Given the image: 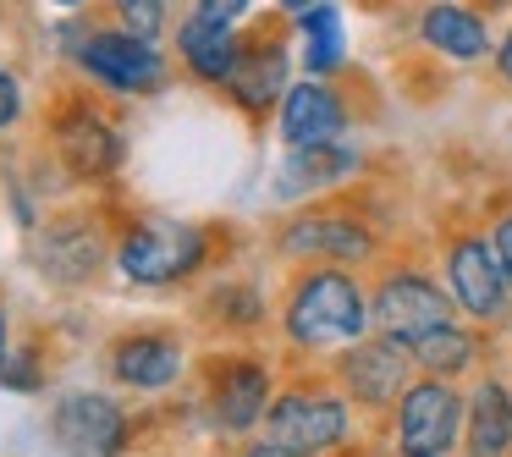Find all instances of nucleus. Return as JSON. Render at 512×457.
Listing matches in <instances>:
<instances>
[{"label": "nucleus", "mask_w": 512, "mask_h": 457, "mask_svg": "<svg viewBox=\"0 0 512 457\" xmlns=\"http://www.w3.org/2000/svg\"><path fill=\"white\" fill-rule=\"evenodd\" d=\"M281 331L298 353H347L375 331L369 292L347 265H309L281 298Z\"/></svg>", "instance_id": "obj_1"}, {"label": "nucleus", "mask_w": 512, "mask_h": 457, "mask_svg": "<svg viewBox=\"0 0 512 457\" xmlns=\"http://www.w3.org/2000/svg\"><path fill=\"white\" fill-rule=\"evenodd\" d=\"M468 397L457 380L441 375H413V386L391 408V452L397 457H452L463 446Z\"/></svg>", "instance_id": "obj_2"}, {"label": "nucleus", "mask_w": 512, "mask_h": 457, "mask_svg": "<svg viewBox=\"0 0 512 457\" xmlns=\"http://www.w3.org/2000/svg\"><path fill=\"white\" fill-rule=\"evenodd\" d=\"M265 435L281 446H298V452L331 457L353 435V402L331 380H298V386L276 391V402L265 413Z\"/></svg>", "instance_id": "obj_3"}, {"label": "nucleus", "mask_w": 512, "mask_h": 457, "mask_svg": "<svg viewBox=\"0 0 512 457\" xmlns=\"http://www.w3.org/2000/svg\"><path fill=\"white\" fill-rule=\"evenodd\" d=\"M369 320H375L380 336L413 347L419 336L452 325L457 303H452V292H446V281H435L430 270H419V265H402V270H386V276L369 287Z\"/></svg>", "instance_id": "obj_4"}, {"label": "nucleus", "mask_w": 512, "mask_h": 457, "mask_svg": "<svg viewBox=\"0 0 512 457\" xmlns=\"http://www.w3.org/2000/svg\"><path fill=\"white\" fill-rule=\"evenodd\" d=\"M210 259V237L193 221H138L116 243V270L133 287H171L188 281Z\"/></svg>", "instance_id": "obj_5"}, {"label": "nucleus", "mask_w": 512, "mask_h": 457, "mask_svg": "<svg viewBox=\"0 0 512 457\" xmlns=\"http://www.w3.org/2000/svg\"><path fill=\"white\" fill-rule=\"evenodd\" d=\"M441 281L468 325H501L512 314V281L485 232H457L441 248Z\"/></svg>", "instance_id": "obj_6"}, {"label": "nucleus", "mask_w": 512, "mask_h": 457, "mask_svg": "<svg viewBox=\"0 0 512 457\" xmlns=\"http://www.w3.org/2000/svg\"><path fill=\"white\" fill-rule=\"evenodd\" d=\"M413 375H419L413 353L402 342H391V336H380V331H369L364 342L336 353V386H342L347 402L364 408V413H391L397 397L413 386Z\"/></svg>", "instance_id": "obj_7"}, {"label": "nucleus", "mask_w": 512, "mask_h": 457, "mask_svg": "<svg viewBox=\"0 0 512 457\" xmlns=\"http://www.w3.org/2000/svg\"><path fill=\"white\" fill-rule=\"evenodd\" d=\"M276 248L298 265H369L375 259V226L353 210H303L281 226Z\"/></svg>", "instance_id": "obj_8"}, {"label": "nucleus", "mask_w": 512, "mask_h": 457, "mask_svg": "<svg viewBox=\"0 0 512 457\" xmlns=\"http://www.w3.org/2000/svg\"><path fill=\"white\" fill-rule=\"evenodd\" d=\"M78 61L94 83H105V89H116V94H149L166 78L160 50L149 45V39L127 34V28H100V34H89L78 50Z\"/></svg>", "instance_id": "obj_9"}, {"label": "nucleus", "mask_w": 512, "mask_h": 457, "mask_svg": "<svg viewBox=\"0 0 512 457\" xmlns=\"http://www.w3.org/2000/svg\"><path fill=\"white\" fill-rule=\"evenodd\" d=\"M67 457H122L127 452V413L105 391H67L50 413Z\"/></svg>", "instance_id": "obj_10"}, {"label": "nucleus", "mask_w": 512, "mask_h": 457, "mask_svg": "<svg viewBox=\"0 0 512 457\" xmlns=\"http://www.w3.org/2000/svg\"><path fill=\"white\" fill-rule=\"evenodd\" d=\"M276 402V386H270L265 358L254 353H232L210 369V419L215 430L226 435H248Z\"/></svg>", "instance_id": "obj_11"}, {"label": "nucleus", "mask_w": 512, "mask_h": 457, "mask_svg": "<svg viewBox=\"0 0 512 457\" xmlns=\"http://www.w3.org/2000/svg\"><path fill=\"white\" fill-rule=\"evenodd\" d=\"M226 94L243 105L248 116H265L270 105L287 100V39L281 34H248L237 45V67L226 78Z\"/></svg>", "instance_id": "obj_12"}, {"label": "nucleus", "mask_w": 512, "mask_h": 457, "mask_svg": "<svg viewBox=\"0 0 512 457\" xmlns=\"http://www.w3.org/2000/svg\"><path fill=\"white\" fill-rule=\"evenodd\" d=\"M56 155L67 160L72 177L94 182V177H111L116 160H122V138H116V127L105 122L100 111H89V105H67V111L56 116Z\"/></svg>", "instance_id": "obj_13"}, {"label": "nucleus", "mask_w": 512, "mask_h": 457, "mask_svg": "<svg viewBox=\"0 0 512 457\" xmlns=\"http://www.w3.org/2000/svg\"><path fill=\"white\" fill-rule=\"evenodd\" d=\"M342 133H347V105H342V94H336L325 78L292 83L287 100H281V138H287V149L336 144Z\"/></svg>", "instance_id": "obj_14"}, {"label": "nucleus", "mask_w": 512, "mask_h": 457, "mask_svg": "<svg viewBox=\"0 0 512 457\" xmlns=\"http://www.w3.org/2000/svg\"><path fill=\"white\" fill-rule=\"evenodd\" d=\"M182 364H188L182 342L177 336H160V331H133L111 347V375L133 391H166L182 375Z\"/></svg>", "instance_id": "obj_15"}, {"label": "nucleus", "mask_w": 512, "mask_h": 457, "mask_svg": "<svg viewBox=\"0 0 512 457\" xmlns=\"http://www.w3.org/2000/svg\"><path fill=\"white\" fill-rule=\"evenodd\" d=\"M463 457H512V386L501 375L474 380L468 391Z\"/></svg>", "instance_id": "obj_16"}, {"label": "nucleus", "mask_w": 512, "mask_h": 457, "mask_svg": "<svg viewBox=\"0 0 512 457\" xmlns=\"http://www.w3.org/2000/svg\"><path fill=\"white\" fill-rule=\"evenodd\" d=\"M358 166H364V155H358L347 138H336V144H303V149H287V160H281V171H276V188L287 193V199H298V193H325V188H342L347 177H358Z\"/></svg>", "instance_id": "obj_17"}, {"label": "nucleus", "mask_w": 512, "mask_h": 457, "mask_svg": "<svg viewBox=\"0 0 512 457\" xmlns=\"http://www.w3.org/2000/svg\"><path fill=\"white\" fill-rule=\"evenodd\" d=\"M34 254L50 281H89L105 259V243L94 221H45V232L34 237Z\"/></svg>", "instance_id": "obj_18"}, {"label": "nucleus", "mask_w": 512, "mask_h": 457, "mask_svg": "<svg viewBox=\"0 0 512 457\" xmlns=\"http://www.w3.org/2000/svg\"><path fill=\"white\" fill-rule=\"evenodd\" d=\"M419 39L435 50V56H446V61H479V56L496 50L490 45L485 17L468 12L463 0H430L424 17H419Z\"/></svg>", "instance_id": "obj_19"}, {"label": "nucleus", "mask_w": 512, "mask_h": 457, "mask_svg": "<svg viewBox=\"0 0 512 457\" xmlns=\"http://www.w3.org/2000/svg\"><path fill=\"white\" fill-rule=\"evenodd\" d=\"M237 45H243V34H237V28L210 23V17H199V12L182 17V28H177L182 61H188V72H193V78H204V83H226V78H232Z\"/></svg>", "instance_id": "obj_20"}, {"label": "nucleus", "mask_w": 512, "mask_h": 457, "mask_svg": "<svg viewBox=\"0 0 512 457\" xmlns=\"http://www.w3.org/2000/svg\"><path fill=\"white\" fill-rule=\"evenodd\" d=\"M413 364H419V375H441V380H463L468 369L479 364V353H485V342H479V325H441V331L419 336V342L408 347Z\"/></svg>", "instance_id": "obj_21"}, {"label": "nucleus", "mask_w": 512, "mask_h": 457, "mask_svg": "<svg viewBox=\"0 0 512 457\" xmlns=\"http://www.w3.org/2000/svg\"><path fill=\"white\" fill-rule=\"evenodd\" d=\"M303 28V67H309V78H331L336 67H342V12H336L331 0H314L309 12L298 17Z\"/></svg>", "instance_id": "obj_22"}, {"label": "nucleus", "mask_w": 512, "mask_h": 457, "mask_svg": "<svg viewBox=\"0 0 512 457\" xmlns=\"http://www.w3.org/2000/svg\"><path fill=\"white\" fill-rule=\"evenodd\" d=\"M111 12L127 34L149 39V45H155V34L166 28V0H111Z\"/></svg>", "instance_id": "obj_23"}, {"label": "nucleus", "mask_w": 512, "mask_h": 457, "mask_svg": "<svg viewBox=\"0 0 512 457\" xmlns=\"http://www.w3.org/2000/svg\"><path fill=\"white\" fill-rule=\"evenodd\" d=\"M0 386H12V391H34L39 386V369L28 353H12L6 358V369H0Z\"/></svg>", "instance_id": "obj_24"}, {"label": "nucleus", "mask_w": 512, "mask_h": 457, "mask_svg": "<svg viewBox=\"0 0 512 457\" xmlns=\"http://www.w3.org/2000/svg\"><path fill=\"white\" fill-rule=\"evenodd\" d=\"M490 248H496V259H501V270H507V281H512V204L490 221Z\"/></svg>", "instance_id": "obj_25"}, {"label": "nucleus", "mask_w": 512, "mask_h": 457, "mask_svg": "<svg viewBox=\"0 0 512 457\" xmlns=\"http://www.w3.org/2000/svg\"><path fill=\"white\" fill-rule=\"evenodd\" d=\"M193 12H199V17H210V23L237 28V17L248 12V0H193Z\"/></svg>", "instance_id": "obj_26"}, {"label": "nucleus", "mask_w": 512, "mask_h": 457, "mask_svg": "<svg viewBox=\"0 0 512 457\" xmlns=\"http://www.w3.org/2000/svg\"><path fill=\"white\" fill-rule=\"evenodd\" d=\"M17 111H23V89H17L12 72H0V127H12Z\"/></svg>", "instance_id": "obj_27"}, {"label": "nucleus", "mask_w": 512, "mask_h": 457, "mask_svg": "<svg viewBox=\"0 0 512 457\" xmlns=\"http://www.w3.org/2000/svg\"><path fill=\"white\" fill-rule=\"evenodd\" d=\"M243 457H314V452H298V446H281V441H254V446H243Z\"/></svg>", "instance_id": "obj_28"}, {"label": "nucleus", "mask_w": 512, "mask_h": 457, "mask_svg": "<svg viewBox=\"0 0 512 457\" xmlns=\"http://www.w3.org/2000/svg\"><path fill=\"white\" fill-rule=\"evenodd\" d=\"M496 72H501V83L512 89V28H507V39L496 45Z\"/></svg>", "instance_id": "obj_29"}, {"label": "nucleus", "mask_w": 512, "mask_h": 457, "mask_svg": "<svg viewBox=\"0 0 512 457\" xmlns=\"http://www.w3.org/2000/svg\"><path fill=\"white\" fill-rule=\"evenodd\" d=\"M6 358H12V331H6V303H0V369H6Z\"/></svg>", "instance_id": "obj_30"}, {"label": "nucleus", "mask_w": 512, "mask_h": 457, "mask_svg": "<svg viewBox=\"0 0 512 457\" xmlns=\"http://www.w3.org/2000/svg\"><path fill=\"white\" fill-rule=\"evenodd\" d=\"M309 6H314V0H281V12H292V17H303Z\"/></svg>", "instance_id": "obj_31"}, {"label": "nucleus", "mask_w": 512, "mask_h": 457, "mask_svg": "<svg viewBox=\"0 0 512 457\" xmlns=\"http://www.w3.org/2000/svg\"><path fill=\"white\" fill-rule=\"evenodd\" d=\"M50 6H78V0H50Z\"/></svg>", "instance_id": "obj_32"}, {"label": "nucleus", "mask_w": 512, "mask_h": 457, "mask_svg": "<svg viewBox=\"0 0 512 457\" xmlns=\"http://www.w3.org/2000/svg\"><path fill=\"white\" fill-rule=\"evenodd\" d=\"M375 6H380V0H375Z\"/></svg>", "instance_id": "obj_33"}]
</instances>
